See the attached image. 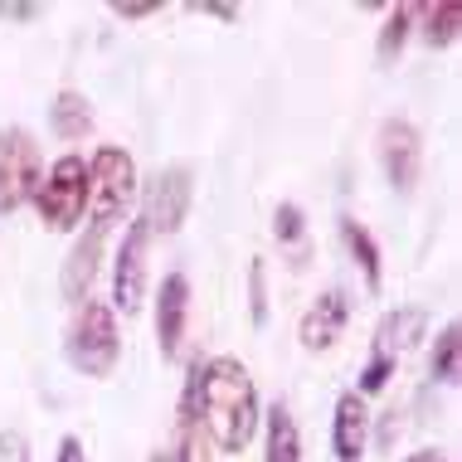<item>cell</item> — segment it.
I'll return each mask as SVG.
<instances>
[{"instance_id": "3957f363", "label": "cell", "mask_w": 462, "mask_h": 462, "mask_svg": "<svg viewBox=\"0 0 462 462\" xmlns=\"http://www.w3.org/2000/svg\"><path fill=\"white\" fill-rule=\"evenodd\" d=\"M64 360L88 380H107L122 360V327L117 311H112L103 297H88V302L73 307V321L64 331Z\"/></svg>"}, {"instance_id": "4316f807", "label": "cell", "mask_w": 462, "mask_h": 462, "mask_svg": "<svg viewBox=\"0 0 462 462\" xmlns=\"http://www.w3.org/2000/svg\"><path fill=\"white\" fill-rule=\"evenodd\" d=\"M190 10H199V15H209V20H224V24H239L244 20L239 5H219V0H205V5H190Z\"/></svg>"}, {"instance_id": "277c9868", "label": "cell", "mask_w": 462, "mask_h": 462, "mask_svg": "<svg viewBox=\"0 0 462 462\" xmlns=\"http://www.w3.org/2000/svg\"><path fill=\"white\" fill-rule=\"evenodd\" d=\"M30 205L49 234H73L88 215V156L64 152L40 176V190H34Z\"/></svg>"}, {"instance_id": "6da1fadb", "label": "cell", "mask_w": 462, "mask_h": 462, "mask_svg": "<svg viewBox=\"0 0 462 462\" xmlns=\"http://www.w3.org/2000/svg\"><path fill=\"white\" fill-rule=\"evenodd\" d=\"M199 419L219 453H244L258 439V419H263V399L258 384L239 356H209L205 380H199Z\"/></svg>"}, {"instance_id": "d6986e66", "label": "cell", "mask_w": 462, "mask_h": 462, "mask_svg": "<svg viewBox=\"0 0 462 462\" xmlns=\"http://www.w3.org/2000/svg\"><path fill=\"white\" fill-rule=\"evenodd\" d=\"M462 374V327L457 321H443L439 341H433L429 351V380L433 384H457Z\"/></svg>"}, {"instance_id": "ffe728a7", "label": "cell", "mask_w": 462, "mask_h": 462, "mask_svg": "<svg viewBox=\"0 0 462 462\" xmlns=\"http://www.w3.org/2000/svg\"><path fill=\"white\" fill-rule=\"evenodd\" d=\"M273 239H278L282 248H292L297 258H307V215H302V205L282 199V205L273 209Z\"/></svg>"}, {"instance_id": "2e32d148", "label": "cell", "mask_w": 462, "mask_h": 462, "mask_svg": "<svg viewBox=\"0 0 462 462\" xmlns=\"http://www.w3.org/2000/svg\"><path fill=\"white\" fill-rule=\"evenodd\" d=\"M49 132L59 136V142H88V132H93V103H88V93H79V88H59L54 97H49Z\"/></svg>"}, {"instance_id": "9c48e42d", "label": "cell", "mask_w": 462, "mask_h": 462, "mask_svg": "<svg viewBox=\"0 0 462 462\" xmlns=\"http://www.w3.org/2000/svg\"><path fill=\"white\" fill-rule=\"evenodd\" d=\"M346 327H351V292H346V287H327V292H317L307 302V311L297 317V341H302V351L321 356L341 341Z\"/></svg>"}, {"instance_id": "d4e9b609", "label": "cell", "mask_w": 462, "mask_h": 462, "mask_svg": "<svg viewBox=\"0 0 462 462\" xmlns=\"http://www.w3.org/2000/svg\"><path fill=\"white\" fill-rule=\"evenodd\" d=\"M44 15V5H20V0H0V20L5 24H34Z\"/></svg>"}, {"instance_id": "603a6c76", "label": "cell", "mask_w": 462, "mask_h": 462, "mask_svg": "<svg viewBox=\"0 0 462 462\" xmlns=\"http://www.w3.org/2000/svg\"><path fill=\"white\" fill-rule=\"evenodd\" d=\"M0 462H34L30 433L24 429H0Z\"/></svg>"}, {"instance_id": "ba28073f", "label": "cell", "mask_w": 462, "mask_h": 462, "mask_svg": "<svg viewBox=\"0 0 462 462\" xmlns=\"http://www.w3.org/2000/svg\"><path fill=\"white\" fill-rule=\"evenodd\" d=\"M374 156H380L390 190L409 195L423 176V132L409 117H384L380 132H374Z\"/></svg>"}, {"instance_id": "7402d4cb", "label": "cell", "mask_w": 462, "mask_h": 462, "mask_svg": "<svg viewBox=\"0 0 462 462\" xmlns=\"http://www.w3.org/2000/svg\"><path fill=\"white\" fill-rule=\"evenodd\" d=\"M394 370H399V360H390V356H374V351H370L365 370H360V380H356V394L370 404V394H384V390H390Z\"/></svg>"}, {"instance_id": "f1b7e54d", "label": "cell", "mask_w": 462, "mask_h": 462, "mask_svg": "<svg viewBox=\"0 0 462 462\" xmlns=\"http://www.w3.org/2000/svg\"><path fill=\"white\" fill-rule=\"evenodd\" d=\"M404 462H448V453L443 448H419V453H409Z\"/></svg>"}, {"instance_id": "4fadbf2b", "label": "cell", "mask_w": 462, "mask_h": 462, "mask_svg": "<svg viewBox=\"0 0 462 462\" xmlns=\"http://www.w3.org/2000/svg\"><path fill=\"white\" fill-rule=\"evenodd\" d=\"M429 336V311L423 307H390L380 321H374V356H409L414 346H423Z\"/></svg>"}, {"instance_id": "e0dca14e", "label": "cell", "mask_w": 462, "mask_h": 462, "mask_svg": "<svg viewBox=\"0 0 462 462\" xmlns=\"http://www.w3.org/2000/svg\"><path fill=\"white\" fill-rule=\"evenodd\" d=\"M414 34L429 49H453L462 34V0H429V5H419Z\"/></svg>"}, {"instance_id": "9a60e30c", "label": "cell", "mask_w": 462, "mask_h": 462, "mask_svg": "<svg viewBox=\"0 0 462 462\" xmlns=\"http://www.w3.org/2000/svg\"><path fill=\"white\" fill-rule=\"evenodd\" d=\"M258 433H263V462H302V429H297L292 409L282 399H273L263 409Z\"/></svg>"}, {"instance_id": "f546056e", "label": "cell", "mask_w": 462, "mask_h": 462, "mask_svg": "<svg viewBox=\"0 0 462 462\" xmlns=\"http://www.w3.org/2000/svg\"><path fill=\"white\" fill-rule=\"evenodd\" d=\"M152 462H171V453H166V448H156V453H152Z\"/></svg>"}, {"instance_id": "30bf717a", "label": "cell", "mask_w": 462, "mask_h": 462, "mask_svg": "<svg viewBox=\"0 0 462 462\" xmlns=\"http://www.w3.org/2000/svg\"><path fill=\"white\" fill-rule=\"evenodd\" d=\"M103 254H107L103 229H83L79 239H73L64 268H59V297H64L69 307H79L93 297V282H97V273H103Z\"/></svg>"}, {"instance_id": "cb8c5ba5", "label": "cell", "mask_w": 462, "mask_h": 462, "mask_svg": "<svg viewBox=\"0 0 462 462\" xmlns=\"http://www.w3.org/2000/svg\"><path fill=\"white\" fill-rule=\"evenodd\" d=\"M117 20H127V24H136V20H152V15H161V5L156 0H117V5H107Z\"/></svg>"}, {"instance_id": "8fae6325", "label": "cell", "mask_w": 462, "mask_h": 462, "mask_svg": "<svg viewBox=\"0 0 462 462\" xmlns=\"http://www.w3.org/2000/svg\"><path fill=\"white\" fill-rule=\"evenodd\" d=\"M370 404L356 390H341L331 404V457L336 462H365L370 453Z\"/></svg>"}, {"instance_id": "5b68a950", "label": "cell", "mask_w": 462, "mask_h": 462, "mask_svg": "<svg viewBox=\"0 0 462 462\" xmlns=\"http://www.w3.org/2000/svg\"><path fill=\"white\" fill-rule=\"evenodd\" d=\"M142 229L152 234V239H171V234L185 229V219H190V199H195V171L185 166V161H171V166L152 171V176L142 180Z\"/></svg>"}, {"instance_id": "ac0fdd59", "label": "cell", "mask_w": 462, "mask_h": 462, "mask_svg": "<svg viewBox=\"0 0 462 462\" xmlns=\"http://www.w3.org/2000/svg\"><path fill=\"white\" fill-rule=\"evenodd\" d=\"M414 15L419 5H390L384 10V24H380V40H374V54H380V64H394L399 54H404V44L414 40Z\"/></svg>"}, {"instance_id": "52a82bcc", "label": "cell", "mask_w": 462, "mask_h": 462, "mask_svg": "<svg viewBox=\"0 0 462 462\" xmlns=\"http://www.w3.org/2000/svg\"><path fill=\"white\" fill-rule=\"evenodd\" d=\"M146 244H152V234L132 215L117 239V254H112V302L107 307L117 317H136L146 307Z\"/></svg>"}, {"instance_id": "7c38bea8", "label": "cell", "mask_w": 462, "mask_h": 462, "mask_svg": "<svg viewBox=\"0 0 462 462\" xmlns=\"http://www.w3.org/2000/svg\"><path fill=\"white\" fill-rule=\"evenodd\" d=\"M185 321H190V278L185 273H166L156 287V346L166 360L180 356Z\"/></svg>"}, {"instance_id": "8992f818", "label": "cell", "mask_w": 462, "mask_h": 462, "mask_svg": "<svg viewBox=\"0 0 462 462\" xmlns=\"http://www.w3.org/2000/svg\"><path fill=\"white\" fill-rule=\"evenodd\" d=\"M44 176V152L40 136L30 127H0V219L15 215L34 199Z\"/></svg>"}, {"instance_id": "83f0119b", "label": "cell", "mask_w": 462, "mask_h": 462, "mask_svg": "<svg viewBox=\"0 0 462 462\" xmlns=\"http://www.w3.org/2000/svg\"><path fill=\"white\" fill-rule=\"evenodd\" d=\"M54 462H88V448H83V439L64 433V439H59V457Z\"/></svg>"}, {"instance_id": "44dd1931", "label": "cell", "mask_w": 462, "mask_h": 462, "mask_svg": "<svg viewBox=\"0 0 462 462\" xmlns=\"http://www.w3.org/2000/svg\"><path fill=\"white\" fill-rule=\"evenodd\" d=\"M248 321L268 327V258H248Z\"/></svg>"}, {"instance_id": "5bb4252c", "label": "cell", "mask_w": 462, "mask_h": 462, "mask_svg": "<svg viewBox=\"0 0 462 462\" xmlns=\"http://www.w3.org/2000/svg\"><path fill=\"white\" fill-rule=\"evenodd\" d=\"M336 234H341V248L346 258L360 268V282H365V292H380L384 287V254H380V239L360 224L356 215H341L336 219Z\"/></svg>"}, {"instance_id": "7a4b0ae2", "label": "cell", "mask_w": 462, "mask_h": 462, "mask_svg": "<svg viewBox=\"0 0 462 462\" xmlns=\"http://www.w3.org/2000/svg\"><path fill=\"white\" fill-rule=\"evenodd\" d=\"M136 190H142V171L127 146H97L88 156V215H83L88 229L112 234L122 219H132Z\"/></svg>"}, {"instance_id": "484cf974", "label": "cell", "mask_w": 462, "mask_h": 462, "mask_svg": "<svg viewBox=\"0 0 462 462\" xmlns=\"http://www.w3.org/2000/svg\"><path fill=\"white\" fill-rule=\"evenodd\" d=\"M394 433H404V404L384 409V433H380V448H384V453L394 448Z\"/></svg>"}]
</instances>
